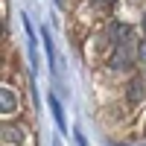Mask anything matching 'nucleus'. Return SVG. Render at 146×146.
<instances>
[{
  "label": "nucleus",
  "mask_w": 146,
  "mask_h": 146,
  "mask_svg": "<svg viewBox=\"0 0 146 146\" xmlns=\"http://www.w3.org/2000/svg\"><path fill=\"white\" fill-rule=\"evenodd\" d=\"M131 58H135L131 56V41L126 38V41L114 44V53H111V62L108 64H111L114 70H126V67H131Z\"/></svg>",
  "instance_id": "1"
},
{
  "label": "nucleus",
  "mask_w": 146,
  "mask_h": 146,
  "mask_svg": "<svg viewBox=\"0 0 146 146\" xmlns=\"http://www.w3.org/2000/svg\"><path fill=\"white\" fill-rule=\"evenodd\" d=\"M0 111H3V117H12L18 111V96H15V91L12 88H0Z\"/></svg>",
  "instance_id": "2"
},
{
  "label": "nucleus",
  "mask_w": 146,
  "mask_h": 146,
  "mask_svg": "<svg viewBox=\"0 0 146 146\" xmlns=\"http://www.w3.org/2000/svg\"><path fill=\"white\" fill-rule=\"evenodd\" d=\"M23 29H27V47H29V64L32 70L38 67V53H35V47H38V41H35V32H32V23H29V15H23Z\"/></svg>",
  "instance_id": "3"
},
{
  "label": "nucleus",
  "mask_w": 146,
  "mask_h": 146,
  "mask_svg": "<svg viewBox=\"0 0 146 146\" xmlns=\"http://www.w3.org/2000/svg\"><path fill=\"white\" fill-rule=\"evenodd\" d=\"M47 105H50V111H53V120H56L58 131H64V129H67V123H64V111H62V102H58V96H56V94H50V96H47Z\"/></svg>",
  "instance_id": "4"
},
{
  "label": "nucleus",
  "mask_w": 146,
  "mask_h": 146,
  "mask_svg": "<svg viewBox=\"0 0 146 146\" xmlns=\"http://www.w3.org/2000/svg\"><path fill=\"white\" fill-rule=\"evenodd\" d=\"M129 100L131 102H140L143 100V79H131V85H129Z\"/></svg>",
  "instance_id": "5"
},
{
  "label": "nucleus",
  "mask_w": 146,
  "mask_h": 146,
  "mask_svg": "<svg viewBox=\"0 0 146 146\" xmlns=\"http://www.w3.org/2000/svg\"><path fill=\"white\" fill-rule=\"evenodd\" d=\"M3 140H9V143H21V140H23V131H21L18 126H3Z\"/></svg>",
  "instance_id": "6"
},
{
  "label": "nucleus",
  "mask_w": 146,
  "mask_h": 146,
  "mask_svg": "<svg viewBox=\"0 0 146 146\" xmlns=\"http://www.w3.org/2000/svg\"><path fill=\"white\" fill-rule=\"evenodd\" d=\"M94 6H100V9H108V6H114V0H91Z\"/></svg>",
  "instance_id": "7"
},
{
  "label": "nucleus",
  "mask_w": 146,
  "mask_h": 146,
  "mask_svg": "<svg viewBox=\"0 0 146 146\" xmlns=\"http://www.w3.org/2000/svg\"><path fill=\"white\" fill-rule=\"evenodd\" d=\"M73 137H76V143H79V146H88V140H85V135H82V131H79V129H76V131H73Z\"/></svg>",
  "instance_id": "8"
},
{
  "label": "nucleus",
  "mask_w": 146,
  "mask_h": 146,
  "mask_svg": "<svg viewBox=\"0 0 146 146\" xmlns=\"http://www.w3.org/2000/svg\"><path fill=\"white\" fill-rule=\"evenodd\" d=\"M137 53H140V58H146V41L140 44V50H137Z\"/></svg>",
  "instance_id": "9"
},
{
  "label": "nucleus",
  "mask_w": 146,
  "mask_h": 146,
  "mask_svg": "<svg viewBox=\"0 0 146 146\" xmlns=\"http://www.w3.org/2000/svg\"><path fill=\"white\" fill-rule=\"evenodd\" d=\"M143 32H146V15H143Z\"/></svg>",
  "instance_id": "10"
}]
</instances>
